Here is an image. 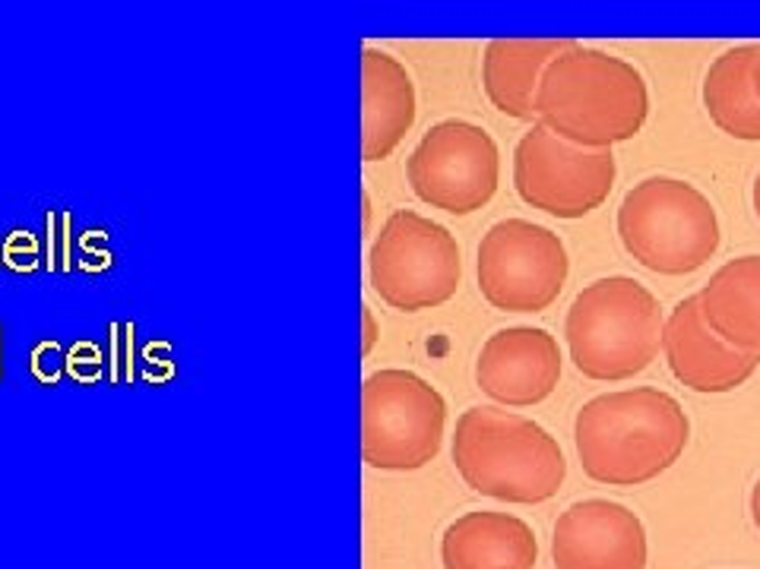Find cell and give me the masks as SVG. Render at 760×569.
Wrapping results in <instances>:
<instances>
[{"mask_svg": "<svg viewBox=\"0 0 760 569\" xmlns=\"http://www.w3.org/2000/svg\"><path fill=\"white\" fill-rule=\"evenodd\" d=\"M650 118V89L625 58L574 42L545 67L536 121L567 143L611 149L634 140Z\"/></svg>", "mask_w": 760, "mask_h": 569, "instance_id": "cell-1", "label": "cell"}, {"mask_svg": "<svg viewBox=\"0 0 760 569\" xmlns=\"http://www.w3.org/2000/svg\"><path fill=\"white\" fill-rule=\"evenodd\" d=\"M691 437V421L675 396L637 386L589 399L577 411L574 440L587 478L608 487H637L669 471Z\"/></svg>", "mask_w": 760, "mask_h": 569, "instance_id": "cell-2", "label": "cell"}, {"mask_svg": "<svg viewBox=\"0 0 760 569\" xmlns=\"http://www.w3.org/2000/svg\"><path fill=\"white\" fill-rule=\"evenodd\" d=\"M454 465L476 494L504 504H545L567 478L558 440L536 421L495 405H476L459 415Z\"/></svg>", "mask_w": 760, "mask_h": 569, "instance_id": "cell-3", "label": "cell"}, {"mask_svg": "<svg viewBox=\"0 0 760 569\" xmlns=\"http://www.w3.org/2000/svg\"><path fill=\"white\" fill-rule=\"evenodd\" d=\"M662 329L659 301L628 275H608L587 285L565 319L574 367L602 383L644 374L659 355Z\"/></svg>", "mask_w": 760, "mask_h": 569, "instance_id": "cell-4", "label": "cell"}, {"mask_svg": "<svg viewBox=\"0 0 760 569\" xmlns=\"http://www.w3.org/2000/svg\"><path fill=\"white\" fill-rule=\"evenodd\" d=\"M618 237L644 270L688 275L719 251V219L695 184L647 177L618 210Z\"/></svg>", "mask_w": 760, "mask_h": 569, "instance_id": "cell-5", "label": "cell"}, {"mask_svg": "<svg viewBox=\"0 0 760 569\" xmlns=\"http://www.w3.org/2000/svg\"><path fill=\"white\" fill-rule=\"evenodd\" d=\"M371 288L384 304L418 314L447 304L463 282V256L444 225L413 210H396L368 251Z\"/></svg>", "mask_w": 760, "mask_h": 569, "instance_id": "cell-6", "label": "cell"}, {"mask_svg": "<svg viewBox=\"0 0 760 569\" xmlns=\"http://www.w3.org/2000/svg\"><path fill=\"white\" fill-rule=\"evenodd\" d=\"M447 405L413 370H377L362 383V459L381 471H418L444 443Z\"/></svg>", "mask_w": 760, "mask_h": 569, "instance_id": "cell-7", "label": "cell"}, {"mask_svg": "<svg viewBox=\"0 0 760 569\" xmlns=\"http://www.w3.org/2000/svg\"><path fill=\"white\" fill-rule=\"evenodd\" d=\"M478 292L507 314H543L565 288L570 260L555 232L504 219L478 244Z\"/></svg>", "mask_w": 760, "mask_h": 569, "instance_id": "cell-8", "label": "cell"}, {"mask_svg": "<svg viewBox=\"0 0 760 569\" xmlns=\"http://www.w3.org/2000/svg\"><path fill=\"white\" fill-rule=\"evenodd\" d=\"M618 165L611 149L567 143L539 121L514 149V187L533 210L555 219H584L599 210L615 187Z\"/></svg>", "mask_w": 760, "mask_h": 569, "instance_id": "cell-9", "label": "cell"}, {"mask_svg": "<svg viewBox=\"0 0 760 569\" xmlns=\"http://www.w3.org/2000/svg\"><path fill=\"white\" fill-rule=\"evenodd\" d=\"M406 177L422 203L450 215H473L498 193V143L485 126L447 118L418 140Z\"/></svg>", "mask_w": 760, "mask_h": 569, "instance_id": "cell-10", "label": "cell"}, {"mask_svg": "<svg viewBox=\"0 0 760 569\" xmlns=\"http://www.w3.org/2000/svg\"><path fill=\"white\" fill-rule=\"evenodd\" d=\"M551 560L555 569H647V531L628 506L580 500L555 522Z\"/></svg>", "mask_w": 760, "mask_h": 569, "instance_id": "cell-11", "label": "cell"}, {"mask_svg": "<svg viewBox=\"0 0 760 569\" xmlns=\"http://www.w3.org/2000/svg\"><path fill=\"white\" fill-rule=\"evenodd\" d=\"M662 348L675 379L707 396L739 389L760 367V352L736 348L710 329L697 295L685 297L666 319Z\"/></svg>", "mask_w": 760, "mask_h": 569, "instance_id": "cell-12", "label": "cell"}, {"mask_svg": "<svg viewBox=\"0 0 760 569\" xmlns=\"http://www.w3.org/2000/svg\"><path fill=\"white\" fill-rule=\"evenodd\" d=\"M561 379V352L555 336L533 326L500 329L482 345L476 383L488 399L526 408L545 402Z\"/></svg>", "mask_w": 760, "mask_h": 569, "instance_id": "cell-13", "label": "cell"}, {"mask_svg": "<svg viewBox=\"0 0 760 569\" xmlns=\"http://www.w3.org/2000/svg\"><path fill=\"white\" fill-rule=\"evenodd\" d=\"M418 114L413 73L391 51L362 44V162H384Z\"/></svg>", "mask_w": 760, "mask_h": 569, "instance_id": "cell-14", "label": "cell"}, {"mask_svg": "<svg viewBox=\"0 0 760 569\" xmlns=\"http://www.w3.org/2000/svg\"><path fill=\"white\" fill-rule=\"evenodd\" d=\"M536 560V531L507 512H466L440 538L444 569H533Z\"/></svg>", "mask_w": 760, "mask_h": 569, "instance_id": "cell-15", "label": "cell"}, {"mask_svg": "<svg viewBox=\"0 0 760 569\" xmlns=\"http://www.w3.org/2000/svg\"><path fill=\"white\" fill-rule=\"evenodd\" d=\"M574 39H495L482 54V89L500 114L514 121L536 118V89L545 67Z\"/></svg>", "mask_w": 760, "mask_h": 569, "instance_id": "cell-16", "label": "cell"}, {"mask_svg": "<svg viewBox=\"0 0 760 569\" xmlns=\"http://www.w3.org/2000/svg\"><path fill=\"white\" fill-rule=\"evenodd\" d=\"M700 311L710 329L729 345L760 352V256H736L710 275L700 292Z\"/></svg>", "mask_w": 760, "mask_h": 569, "instance_id": "cell-17", "label": "cell"}, {"mask_svg": "<svg viewBox=\"0 0 760 569\" xmlns=\"http://www.w3.org/2000/svg\"><path fill=\"white\" fill-rule=\"evenodd\" d=\"M754 54L758 44H736L722 51L710 63L700 89L710 121L741 143H760V99L751 77Z\"/></svg>", "mask_w": 760, "mask_h": 569, "instance_id": "cell-18", "label": "cell"}, {"mask_svg": "<svg viewBox=\"0 0 760 569\" xmlns=\"http://www.w3.org/2000/svg\"><path fill=\"white\" fill-rule=\"evenodd\" d=\"M3 266L13 273H32L39 266V244L29 232H13L3 241Z\"/></svg>", "mask_w": 760, "mask_h": 569, "instance_id": "cell-19", "label": "cell"}, {"mask_svg": "<svg viewBox=\"0 0 760 569\" xmlns=\"http://www.w3.org/2000/svg\"><path fill=\"white\" fill-rule=\"evenodd\" d=\"M64 364L70 367V377L80 383H95L102 377V355L95 345H77L70 352V358H64Z\"/></svg>", "mask_w": 760, "mask_h": 569, "instance_id": "cell-20", "label": "cell"}, {"mask_svg": "<svg viewBox=\"0 0 760 569\" xmlns=\"http://www.w3.org/2000/svg\"><path fill=\"white\" fill-rule=\"evenodd\" d=\"M61 370H64V355H61L58 342H42L32 352V374L42 379V383H58Z\"/></svg>", "mask_w": 760, "mask_h": 569, "instance_id": "cell-21", "label": "cell"}, {"mask_svg": "<svg viewBox=\"0 0 760 569\" xmlns=\"http://www.w3.org/2000/svg\"><path fill=\"white\" fill-rule=\"evenodd\" d=\"M362 329H365V338H362V355L368 358L371 352H374V345H377V319H374V311H371L368 304H362Z\"/></svg>", "mask_w": 760, "mask_h": 569, "instance_id": "cell-22", "label": "cell"}, {"mask_svg": "<svg viewBox=\"0 0 760 569\" xmlns=\"http://www.w3.org/2000/svg\"><path fill=\"white\" fill-rule=\"evenodd\" d=\"M751 519H754V528L760 531V478L758 485H754V490H751Z\"/></svg>", "mask_w": 760, "mask_h": 569, "instance_id": "cell-23", "label": "cell"}, {"mask_svg": "<svg viewBox=\"0 0 760 569\" xmlns=\"http://www.w3.org/2000/svg\"><path fill=\"white\" fill-rule=\"evenodd\" d=\"M751 77H754V92H758V99H760V44H758V54H754V67H751Z\"/></svg>", "mask_w": 760, "mask_h": 569, "instance_id": "cell-24", "label": "cell"}, {"mask_svg": "<svg viewBox=\"0 0 760 569\" xmlns=\"http://www.w3.org/2000/svg\"><path fill=\"white\" fill-rule=\"evenodd\" d=\"M362 206H365V232H368V225H371V200H368V193H362Z\"/></svg>", "mask_w": 760, "mask_h": 569, "instance_id": "cell-25", "label": "cell"}, {"mask_svg": "<svg viewBox=\"0 0 760 569\" xmlns=\"http://www.w3.org/2000/svg\"><path fill=\"white\" fill-rule=\"evenodd\" d=\"M754 212H758V222H760V171H758V177H754Z\"/></svg>", "mask_w": 760, "mask_h": 569, "instance_id": "cell-26", "label": "cell"}, {"mask_svg": "<svg viewBox=\"0 0 760 569\" xmlns=\"http://www.w3.org/2000/svg\"><path fill=\"white\" fill-rule=\"evenodd\" d=\"M0 263H3V244H0Z\"/></svg>", "mask_w": 760, "mask_h": 569, "instance_id": "cell-27", "label": "cell"}, {"mask_svg": "<svg viewBox=\"0 0 760 569\" xmlns=\"http://www.w3.org/2000/svg\"><path fill=\"white\" fill-rule=\"evenodd\" d=\"M0 377H3V367H0Z\"/></svg>", "mask_w": 760, "mask_h": 569, "instance_id": "cell-28", "label": "cell"}]
</instances>
